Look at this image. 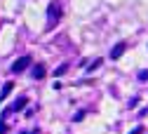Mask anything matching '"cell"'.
<instances>
[{"instance_id":"52a82bcc","label":"cell","mask_w":148,"mask_h":134,"mask_svg":"<svg viewBox=\"0 0 148 134\" xmlns=\"http://www.w3.org/2000/svg\"><path fill=\"white\" fill-rule=\"evenodd\" d=\"M66 71H68V64H61L59 68H54V71H52V75H54V78H61Z\"/></svg>"},{"instance_id":"9c48e42d","label":"cell","mask_w":148,"mask_h":134,"mask_svg":"<svg viewBox=\"0 0 148 134\" xmlns=\"http://www.w3.org/2000/svg\"><path fill=\"white\" fill-rule=\"evenodd\" d=\"M7 132H10V127L5 122H0V134H7Z\"/></svg>"},{"instance_id":"8992f818","label":"cell","mask_w":148,"mask_h":134,"mask_svg":"<svg viewBox=\"0 0 148 134\" xmlns=\"http://www.w3.org/2000/svg\"><path fill=\"white\" fill-rule=\"evenodd\" d=\"M125 43H118V45H113V49H110V59H120L122 56V52H125Z\"/></svg>"},{"instance_id":"30bf717a","label":"cell","mask_w":148,"mask_h":134,"mask_svg":"<svg viewBox=\"0 0 148 134\" xmlns=\"http://www.w3.org/2000/svg\"><path fill=\"white\" fill-rule=\"evenodd\" d=\"M139 80H148V71H139Z\"/></svg>"},{"instance_id":"6da1fadb","label":"cell","mask_w":148,"mask_h":134,"mask_svg":"<svg viewBox=\"0 0 148 134\" xmlns=\"http://www.w3.org/2000/svg\"><path fill=\"white\" fill-rule=\"evenodd\" d=\"M47 14H49V26L57 24V19H61V5H59V3H52V5L47 7Z\"/></svg>"},{"instance_id":"7c38bea8","label":"cell","mask_w":148,"mask_h":134,"mask_svg":"<svg viewBox=\"0 0 148 134\" xmlns=\"http://www.w3.org/2000/svg\"><path fill=\"white\" fill-rule=\"evenodd\" d=\"M129 134H143V127H134V129L129 132Z\"/></svg>"},{"instance_id":"277c9868","label":"cell","mask_w":148,"mask_h":134,"mask_svg":"<svg viewBox=\"0 0 148 134\" xmlns=\"http://www.w3.org/2000/svg\"><path fill=\"white\" fill-rule=\"evenodd\" d=\"M31 75H33V80H42L45 75H47V71H45V66H42V64H38V66H33Z\"/></svg>"},{"instance_id":"3957f363","label":"cell","mask_w":148,"mask_h":134,"mask_svg":"<svg viewBox=\"0 0 148 134\" xmlns=\"http://www.w3.org/2000/svg\"><path fill=\"white\" fill-rule=\"evenodd\" d=\"M12 89H14V82H12V80H7L3 87H0V101H5L10 94H12Z\"/></svg>"},{"instance_id":"8fae6325","label":"cell","mask_w":148,"mask_h":134,"mask_svg":"<svg viewBox=\"0 0 148 134\" xmlns=\"http://www.w3.org/2000/svg\"><path fill=\"white\" fill-rule=\"evenodd\" d=\"M82 118H85V113H82V111H80V113H75V115H73V120H75V122H78V120H82Z\"/></svg>"},{"instance_id":"ba28073f","label":"cell","mask_w":148,"mask_h":134,"mask_svg":"<svg viewBox=\"0 0 148 134\" xmlns=\"http://www.w3.org/2000/svg\"><path fill=\"white\" fill-rule=\"evenodd\" d=\"M101 64H103L101 59H94V61H92V64H89V68H87V71H89V73H92V71H97V68H99Z\"/></svg>"},{"instance_id":"5b68a950","label":"cell","mask_w":148,"mask_h":134,"mask_svg":"<svg viewBox=\"0 0 148 134\" xmlns=\"http://www.w3.org/2000/svg\"><path fill=\"white\" fill-rule=\"evenodd\" d=\"M26 104H28V97H19V99H16V101L10 106V113H16V111H21Z\"/></svg>"},{"instance_id":"7a4b0ae2","label":"cell","mask_w":148,"mask_h":134,"mask_svg":"<svg viewBox=\"0 0 148 134\" xmlns=\"http://www.w3.org/2000/svg\"><path fill=\"white\" fill-rule=\"evenodd\" d=\"M31 66V56L26 54V56H21V59H16L14 64H12V73H21V71H26Z\"/></svg>"}]
</instances>
